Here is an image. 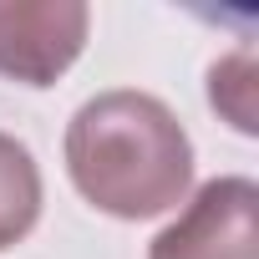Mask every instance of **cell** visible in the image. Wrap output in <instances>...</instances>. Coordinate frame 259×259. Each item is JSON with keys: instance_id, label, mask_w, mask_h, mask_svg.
<instances>
[{"instance_id": "1", "label": "cell", "mask_w": 259, "mask_h": 259, "mask_svg": "<svg viewBox=\"0 0 259 259\" xmlns=\"http://www.w3.org/2000/svg\"><path fill=\"white\" fill-rule=\"evenodd\" d=\"M61 148L76 193L112 219H158L193 183V143L153 92H97L66 122Z\"/></svg>"}, {"instance_id": "2", "label": "cell", "mask_w": 259, "mask_h": 259, "mask_svg": "<svg viewBox=\"0 0 259 259\" xmlns=\"http://www.w3.org/2000/svg\"><path fill=\"white\" fill-rule=\"evenodd\" d=\"M259 254V188L254 178H208L188 208L148 244V259H254Z\"/></svg>"}, {"instance_id": "3", "label": "cell", "mask_w": 259, "mask_h": 259, "mask_svg": "<svg viewBox=\"0 0 259 259\" xmlns=\"http://www.w3.org/2000/svg\"><path fill=\"white\" fill-rule=\"evenodd\" d=\"M92 31L81 0H0V76L21 87H56Z\"/></svg>"}, {"instance_id": "4", "label": "cell", "mask_w": 259, "mask_h": 259, "mask_svg": "<svg viewBox=\"0 0 259 259\" xmlns=\"http://www.w3.org/2000/svg\"><path fill=\"white\" fill-rule=\"evenodd\" d=\"M41 219V168L31 148L0 133V249L21 244Z\"/></svg>"}, {"instance_id": "5", "label": "cell", "mask_w": 259, "mask_h": 259, "mask_svg": "<svg viewBox=\"0 0 259 259\" xmlns=\"http://www.w3.org/2000/svg\"><path fill=\"white\" fill-rule=\"evenodd\" d=\"M208 102H213V112H224L244 138H254L259 133V107H254V51L249 46H239L234 56H224V61H213V71H208Z\"/></svg>"}]
</instances>
